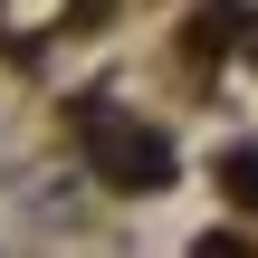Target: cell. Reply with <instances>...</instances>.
<instances>
[{"instance_id": "cell-1", "label": "cell", "mask_w": 258, "mask_h": 258, "mask_svg": "<svg viewBox=\"0 0 258 258\" xmlns=\"http://www.w3.org/2000/svg\"><path fill=\"white\" fill-rule=\"evenodd\" d=\"M77 144H86V163H96V182H105V191H163V182H172V134H153V124L115 115L105 96H86V105H77Z\"/></svg>"}, {"instance_id": "cell-2", "label": "cell", "mask_w": 258, "mask_h": 258, "mask_svg": "<svg viewBox=\"0 0 258 258\" xmlns=\"http://www.w3.org/2000/svg\"><path fill=\"white\" fill-rule=\"evenodd\" d=\"M230 29H239V10H230V0H201V10H191V57H220Z\"/></svg>"}, {"instance_id": "cell-4", "label": "cell", "mask_w": 258, "mask_h": 258, "mask_svg": "<svg viewBox=\"0 0 258 258\" xmlns=\"http://www.w3.org/2000/svg\"><path fill=\"white\" fill-rule=\"evenodd\" d=\"M249 38H258V29H249ZM249 57H258V48H249Z\"/></svg>"}, {"instance_id": "cell-3", "label": "cell", "mask_w": 258, "mask_h": 258, "mask_svg": "<svg viewBox=\"0 0 258 258\" xmlns=\"http://www.w3.org/2000/svg\"><path fill=\"white\" fill-rule=\"evenodd\" d=\"M220 191H230L239 211H258V144H230V153H220Z\"/></svg>"}]
</instances>
